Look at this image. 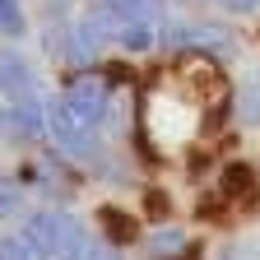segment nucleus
I'll return each instance as SVG.
<instances>
[{"instance_id":"obj_6","label":"nucleus","mask_w":260,"mask_h":260,"mask_svg":"<svg viewBox=\"0 0 260 260\" xmlns=\"http://www.w3.org/2000/svg\"><path fill=\"white\" fill-rule=\"evenodd\" d=\"M103 42H107V32L93 19H84V23H75L70 32H65V56H70L75 65H93L98 51H103Z\"/></svg>"},{"instance_id":"obj_11","label":"nucleus","mask_w":260,"mask_h":260,"mask_svg":"<svg viewBox=\"0 0 260 260\" xmlns=\"http://www.w3.org/2000/svg\"><path fill=\"white\" fill-rule=\"evenodd\" d=\"M23 209V186L19 181H0V218H10Z\"/></svg>"},{"instance_id":"obj_2","label":"nucleus","mask_w":260,"mask_h":260,"mask_svg":"<svg viewBox=\"0 0 260 260\" xmlns=\"http://www.w3.org/2000/svg\"><path fill=\"white\" fill-rule=\"evenodd\" d=\"M47 135L70 153V158H79V162H93V158H103V144H98V135H93V125H84L70 107H65V98L60 103H51L47 107Z\"/></svg>"},{"instance_id":"obj_1","label":"nucleus","mask_w":260,"mask_h":260,"mask_svg":"<svg viewBox=\"0 0 260 260\" xmlns=\"http://www.w3.org/2000/svg\"><path fill=\"white\" fill-rule=\"evenodd\" d=\"M23 242H28L32 260H75L88 246L84 228L70 214H56V209H38V214H32L23 223Z\"/></svg>"},{"instance_id":"obj_5","label":"nucleus","mask_w":260,"mask_h":260,"mask_svg":"<svg viewBox=\"0 0 260 260\" xmlns=\"http://www.w3.org/2000/svg\"><path fill=\"white\" fill-rule=\"evenodd\" d=\"M88 19L103 28L107 38H112V32H116V28H125V23H140V19H162V0H98Z\"/></svg>"},{"instance_id":"obj_15","label":"nucleus","mask_w":260,"mask_h":260,"mask_svg":"<svg viewBox=\"0 0 260 260\" xmlns=\"http://www.w3.org/2000/svg\"><path fill=\"white\" fill-rule=\"evenodd\" d=\"M75 260H121V255H116V246H84Z\"/></svg>"},{"instance_id":"obj_7","label":"nucleus","mask_w":260,"mask_h":260,"mask_svg":"<svg viewBox=\"0 0 260 260\" xmlns=\"http://www.w3.org/2000/svg\"><path fill=\"white\" fill-rule=\"evenodd\" d=\"M177 32V47H190V51H214V56H228L233 51V32H223V28H209V23H200V28H172Z\"/></svg>"},{"instance_id":"obj_8","label":"nucleus","mask_w":260,"mask_h":260,"mask_svg":"<svg viewBox=\"0 0 260 260\" xmlns=\"http://www.w3.org/2000/svg\"><path fill=\"white\" fill-rule=\"evenodd\" d=\"M112 38L125 47V51H149L153 42H158V19H140V23H125V28H116Z\"/></svg>"},{"instance_id":"obj_14","label":"nucleus","mask_w":260,"mask_h":260,"mask_svg":"<svg viewBox=\"0 0 260 260\" xmlns=\"http://www.w3.org/2000/svg\"><path fill=\"white\" fill-rule=\"evenodd\" d=\"M0 260H32L23 233H19V237H0Z\"/></svg>"},{"instance_id":"obj_16","label":"nucleus","mask_w":260,"mask_h":260,"mask_svg":"<svg viewBox=\"0 0 260 260\" xmlns=\"http://www.w3.org/2000/svg\"><path fill=\"white\" fill-rule=\"evenodd\" d=\"M218 5H223L228 14H251V10L260 5V0H218Z\"/></svg>"},{"instance_id":"obj_10","label":"nucleus","mask_w":260,"mask_h":260,"mask_svg":"<svg viewBox=\"0 0 260 260\" xmlns=\"http://www.w3.org/2000/svg\"><path fill=\"white\" fill-rule=\"evenodd\" d=\"M23 32H28V19L19 0H0V38H23Z\"/></svg>"},{"instance_id":"obj_9","label":"nucleus","mask_w":260,"mask_h":260,"mask_svg":"<svg viewBox=\"0 0 260 260\" xmlns=\"http://www.w3.org/2000/svg\"><path fill=\"white\" fill-rule=\"evenodd\" d=\"M237 116L246 125H260V75H246L237 88Z\"/></svg>"},{"instance_id":"obj_4","label":"nucleus","mask_w":260,"mask_h":260,"mask_svg":"<svg viewBox=\"0 0 260 260\" xmlns=\"http://www.w3.org/2000/svg\"><path fill=\"white\" fill-rule=\"evenodd\" d=\"M65 107H70L84 125H103V116H107V107H112V93H107V84L98 79V75H79L70 88H65Z\"/></svg>"},{"instance_id":"obj_13","label":"nucleus","mask_w":260,"mask_h":260,"mask_svg":"<svg viewBox=\"0 0 260 260\" xmlns=\"http://www.w3.org/2000/svg\"><path fill=\"white\" fill-rule=\"evenodd\" d=\"M103 218H107V233H112L116 242H130V237H135V223H130L125 214H116V209H103Z\"/></svg>"},{"instance_id":"obj_12","label":"nucleus","mask_w":260,"mask_h":260,"mask_svg":"<svg viewBox=\"0 0 260 260\" xmlns=\"http://www.w3.org/2000/svg\"><path fill=\"white\" fill-rule=\"evenodd\" d=\"M186 246V233L181 228H168V233H153V255H172Z\"/></svg>"},{"instance_id":"obj_3","label":"nucleus","mask_w":260,"mask_h":260,"mask_svg":"<svg viewBox=\"0 0 260 260\" xmlns=\"http://www.w3.org/2000/svg\"><path fill=\"white\" fill-rule=\"evenodd\" d=\"M0 93H5V103L14 107H38L42 103V84H38V70L14 56V51H0Z\"/></svg>"},{"instance_id":"obj_17","label":"nucleus","mask_w":260,"mask_h":260,"mask_svg":"<svg viewBox=\"0 0 260 260\" xmlns=\"http://www.w3.org/2000/svg\"><path fill=\"white\" fill-rule=\"evenodd\" d=\"M223 260H233V255H223Z\"/></svg>"}]
</instances>
